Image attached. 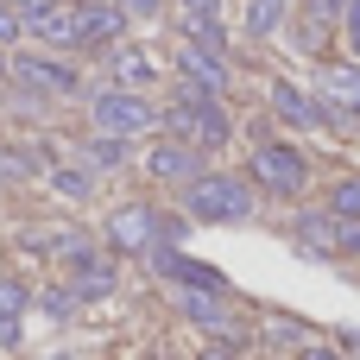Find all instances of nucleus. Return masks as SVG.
Here are the masks:
<instances>
[{
  "label": "nucleus",
  "instance_id": "obj_24",
  "mask_svg": "<svg viewBox=\"0 0 360 360\" xmlns=\"http://www.w3.org/2000/svg\"><path fill=\"white\" fill-rule=\"evenodd\" d=\"M114 6H120L127 19H158V13H165V0H114Z\"/></svg>",
  "mask_w": 360,
  "mask_h": 360
},
{
  "label": "nucleus",
  "instance_id": "obj_30",
  "mask_svg": "<svg viewBox=\"0 0 360 360\" xmlns=\"http://www.w3.org/2000/svg\"><path fill=\"white\" fill-rule=\"evenodd\" d=\"M177 6H196V13H215V0H177Z\"/></svg>",
  "mask_w": 360,
  "mask_h": 360
},
{
  "label": "nucleus",
  "instance_id": "obj_22",
  "mask_svg": "<svg viewBox=\"0 0 360 360\" xmlns=\"http://www.w3.org/2000/svg\"><path fill=\"white\" fill-rule=\"evenodd\" d=\"M19 38H25V19H19V13L0 0V44H19Z\"/></svg>",
  "mask_w": 360,
  "mask_h": 360
},
{
  "label": "nucleus",
  "instance_id": "obj_25",
  "mask_svg": "<svg viewBox=\"0 0 360 360\" xmlns=\"http://www.w3.org/2000/svg\"><path fill=\"white\" fill-rule=\"evenodd\" d=\"M202 360H247V354H240L234 342H209V348H202Z\"/></svg>",
  "mask_w": 360,
  "mask_h": 360
},
{
  "label": "nucleus",
  "instance_id": "obj_3",
  "mask_svg": "<svg viewBox=\"0 0 360 360\" xmlns=\"http://www.w3.org/2000/svg\"><path fill=\"white\" fill-rule=\"evenodd\" d=\"M89 120L95 133H114V139H139V133H158L165 127V108L152 95H133V89H101L89 101Z\"/></svg>",
  "mask_w": 360,
  "mask_h": 360
},
{
  "label": "nucleus",
  "instance_id": "obj_15",
  "mask_svg": "<svg viewBox=\"0 0 360 360\" xmlns=\"http://www.w3.org/2000/svg\"><path fill=\"white\" fill-rule=\"evenodd\" d=\"M297 247H310V253H342V215H297Z\"/></svg>",
  "mask_w": 360,
  "mask_h": 360
},
{
  "label": "nucleus",
  "instance_id": "obj_5",
  "mask_svg": "<svg viewBox=\"0 0 360 360\" xmlns=\"http://www.w3.org/2000/svg\"><path fill=\"white\" fill-rule=\"evenodd\" d=\"M266 101H272V114H278L285 127H304V133L348 127V114H342V108H329L316 89H297V82H272V89H266Z\"/></svg>",
  "mask_w": 360,
  "mask_h": 360
},
{
  "label": "nucleus",
  "instance_id": "obj_21",
  "mask_svg": "<svg viewBox=\"0 0 360 360\" xmlns=\"http://www.w3.org/2000/svg\"><path fill=\"white\" fill-rule=\"evenodd\" d=\"M348 13V0H304V19H316V25H335Z\"/></svg>",
  "mask_w": 360,
  "mask_h": 360
},
{
  "label": "nucleus",
  "instance_id": "obj_4",
  "mask_svg": "<svg viewBox=\"0 0 360 360\" xmlns=\"http://www.w3.org/2000/svg\"><path fill=\"white\" fill-rule=\"evenodd\" d=\"M247 171H253V184L272 190V196H304V184H310V158H304L297 146H285V139H259Z\"/></svg>",
  "mask_w": 360,
  "mask_h": 360
},
{
  "label": "nucleus",
  "instance_id": "obj_27",
  "mask_svg": "<svg viewBox=\"0 0 360 360\" xmlns=\"http://www.w3.org/2000/svg\"><path fill=\"white\" fill-rule=\"evenodd\" d=\"M297 360H342V354H335V348H316V342H304V348H297Z\"/></svg>",
  "mask_w": 360,
  "mask_h": 360
},
{
  "label": "nucleus",
  "instance_id": "obj_1",
  "mask_svg": "<svg viewBox=\"0 0 360 360\" xmlns=\"http://www.w3.org/2000/svg\"><path fill=\"white\" fill-rule=\"evenodd\" d=\"M165 133L184 139V146H196V152H221V146L234 139V120H228L221 95H202V89H190V82H177L171 101H165Z\"/></svg>",
  "mask_w": 360,
  "mask_h": 360
},
{
  "label": "nucleus",
  "instance_id": "obj_12",
  "mask_svg": "<svg viewBox=\"0 0 360 360\" xmlns=\"http://www.w3.org/2000/svg\"><path fill=\"white\" fill-rule=\"evenodd\" d=\"M120 38H127V13L108 0V6H95V0H82V44L89 51H120Z\"/></svg>",
  "mask_w": 360,
  "mask_h": 360
},
{
  "label": "nucleus",
  "instance_id": "obj_13",
  "mask_svg": "<svg viewBox=\"0 0 360 360\" xmlns=\"http://www.w3.org/2000/svg\"><path fill=\"white\" fill-rule=\"evenodd\" d=\"M152 82H158V57H152V51H139V44H120V51H114V89L146 95Z\"/></svg>",
  "mask_w": 360,
  "mask_h": 360
},
{
  "label": "nucleus",
  "instance_id": "obj_6",
  "mask_svg": "<svg viewBox=\"0 0 360 360\" xmlns=\"http://www.w3.org/2000/svg\"><path fill=\"white\" fill-rule=\"evenodd\" d=\"M25 38H38L44 51H76L82 44V0H44L25 13Z\"/></svg>",
  "mask_w": 360,
  "mask_h": 360
},
{
  "label": "nucleus",
  "instance_id": "obj_20",
  "mask_svg": "<svg viewBox=\"0 0 360 360\" xmlns=\"http://www.w3.org/2000/svg\"><path fill=\"white\" fill-rule=\"evenodd\" d=\"M19 310H25V285L0 272V316H6V323H19Z\"/></svg>",
  "mask_w": 360,
  "mask_h": 360
},
{
  "label": "nucleus",
  "instance_id": "obj_8",
  "mask_svg": "<svg viewBox=\"0 0 360 360\" xmlns=\"http://www.w3.org/2000/svg\"><path fill=\"white\" fill-rule=\"evenodd\" d=\"M6 76H13L19 89H32V95H51V101H63V95H76V89H82L76 63H63V57H13V63H6Z\"/></svg>",
  "mask_w": 360,
  "mask_h": 360
},
{
  "label": "nucleus",
  "instance_id": "obj_10",
  "mask_svg": "<svg viewBox=\"0 0 360 360\" xmlns=\"http://www.w3.org/2000/svg\"><path fill=\"white\" fill-rule=\"evenodd\" d=\"M177 82H190V89H202V95H221L228 89V63H221V51H202V44H177Z\"/></svg>",
  "mask_w": 360,
  "mask_h": 360
},
{
  "label": "nucleus",
  "instance_id": "obj_7",
  "mask_svg": "<svg viewBox=\"0 0 360 360\" xmlns=\"http://www.w3.org/2000/svg\"><path fill=\"white\" fill-rule=\"evenodd\" d=\"M108 247H114V253H152V247H165V215H158L152 202L114 209V215H108Z\"/></svg>",
  "mask_w": 360,
  "mask_h": 360
},
{
  "label": "nucleus",
  "instance_id": "obj_11",
  "mask_svg": "<svg viewBox=\"0 0 360 360\" xmlns=\"http://www.w3.org/2000/svg\"><path fill=\"white\" fill-rule=\"evenodd\" d=\"M177 310H184L196 329H209V335H221V342L240 348V329H234V316H228V304H221L215 291H177Z\"/></svg>",
  "mask_w": 360,
  "mask_h": 360
},
{
  "label": "nucleus",
  "instance_id": "obj_14",
  "mask_svg": "<svg viewBox=\"0 0 360 360\" xmlns=\"http://www.w3.org/2000/svg\"><path fill=\"white\" fill-rule=\"evenodd\" d=\"M316 95H329V108H342V114L354 120L360 114V63H329Z\"/></svg>",
  "mask_w": 360,
  "mask_h": 360
},
{
  "label": "nucleus",
  "instance_id": "obj_19",
  "mask_svg": "<svg viewBox=\"0 0 360 360\" xmlns=\"http://www.w3.org/2000/svg\"><path fill=\"white\" fill-rule=\"evenodd\" d=\"M329 215H342V221H360V177H342V184L329 190Z\"/></svg>",
  "mask_w": 360,
  "mask_h": 360
},
{
  "label": "nucleus",
  "instance_id": "obj_16",
  "mask_svg": "<svg viewBox=\"0 0 360 360\" xmlns=\"http://www.w3.org/2000/svg\"><path fill=\"white\" fill-rule=\"evenodd\" d=\"M285 13H291V0H247V6H240V38H253V44L272 38Z\"/></svg>",
  "mask_w": 360,
  "mask_h": 360
},
{
  "label": "nucleus",
  "instance_id": "obj_2",
  "mask_svg": "<svg viewBox=\"0 0 360 360\" xmlns=\"http://www.w3.org/2000/svg\"><path fill=\"white\" fill-rule=\"evenodd\" d=\"M253 177H234V171H202L190 190H184V209L190 221H247L253 215Z\"/></svg>",
  "mask_w": 360,
  "mask_h": 360
},
{
  "label": "nucleus",
  "instance_id": "obj_28",
  "mask_svg": "<svg viewBox=\"0 0 360 360\" xmlns=\"http://www.w3.org/2000/svg\"><path fill=\"white\" fill-rule=\"evenodd\" d=\"M0 348H19V323H6V316H0Z\"/></svg>",
  "mask_w": 360,
  "mask_h": 360
},
{
  "label": "nucleus",
  "instance_id": "obj_26",
  "mask_svg": "<svg viewBox=\"0 0 360 360\" xmlns=\"http://www.w3.org/2000/svg\"><path fill=\"white\" fill-rule=\"evenodd\" d=\"M13 177H25V158H13V152H0V184H13Z\"/></svg>",
  "mask_w": 360,
  "mask_h": 360
},
{
  "label": "nucleus",
  "instance_id": "obj_17",
  "mask_svg": "<svg viewBox=\"0 0 360 360\" xmlns=\"http://www.w3.org/2000/svg\"><path fill=\"white\" fill-rule=\"evenodd\" d=\"M82 158H89V165H101V171H114V165H127V139L95 133V139H82Z\"/></svg>",
  "mask_w": 360,
  "mask_h": 360
},
{
  "label": "nucleus",
  "instance_id": "obj_29",
  "mask_svg": "<svg viewBox=\"0 0 360 360\" xmlns=\"http://www.w3.org/2000/svg\"><path fill=\"white\" fill-rule=\"evenodd\" d=\"M6 6H13V13L25 19V13H32V6H44V0H6Z\"/></svg>",
  "mask_w": 360,
  "mask_h": 360
},
{
  "label": "nucleus",
  "instance_id": "obj_9",
  "mask_svg": "<svg viewBox=\"0 0 360 360\" xmlns=\"http://www.w3.org/2000/svg\"><path fill=\"white\" fill-rule=\"evenodd\" d=\"M146 171H152L158 184H184V190H190V184L202 177V152L184 146V139H158V146L146 152Z\"/></svg>",
  "mask_w": 360,
  "mask_h": 360
},
{
  "label": "nucleus",
  "instance_id": "obj_23",
  "mask_svg": "<svg viewBox=\"0 0 360 360\" xmlns=\"http://www.w3.org/2000/svg\"><path fill=\"white\" fill-rule=\"evenodd\" d=\"M342 38H348V51L360 63V0H348V13H342Z\"/></svg>",
  "mask_w": 360,
  "mask_h": 360
},
{
  "label": "nucleus",
  "instance_id": "obj_18",
  "mask_svg": "<svg viewBox=\"0 0 360 360\" xmlns=\"http://www.w3.org/2000/svg\"><path fill=\"white\" fill-rule=\"evenodd\" d=\"M51 190L57 196H70V202H89V171H76V165H51Z\"/></svg>",
  "mask_w": 360,
  "mask_h": 360
}]
</instances>
